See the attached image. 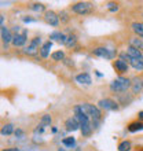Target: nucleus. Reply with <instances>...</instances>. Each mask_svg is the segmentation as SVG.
I'll return each mask as SVG.
<instances>
[{
    "label": "nucleus",
    "mask_w": 143,
    "mask_h": 151,
    "mask_svg": "<svg viewBox=\"0 0 143 151\" xmlns=\"http://www.w3.org/2000/svg\"><path fill=\"white\" fill-rule=\"evenodd\" d=\"M51 45H52L51 40H50V41H46V43L41 45L40 54H41V56H43V58H47V56L50 55V50H51Z\"/></svg>",
    "instance_id": "obj_16"
},
{
    "label": "nucleus",
    "mask_w": 143,
    "mask_h": 151,
    "mask_svg": "<svg viewBox=\"0 0 143 151\" xmlns=\"http://www.w3.org/2000/svg\"><path fill=\"white\" fill-rule=\"evenodd\" d=\"M62 143H64L65 146H68V147H72V146H74L76 140H74V137H65V139L62 140Z\"/></svg>",
    "instance_id": "obj_27"
},
{
    "label": "nucleus",
    "mask_w": 143,
    "mask_h": 151,
    "mask_svg": "<svg viewBox=\"0 0 143 151\" xmlns=\"http://www.w3.org/2000/svg\"><path fill=\"white\" fill-rule=\"evenodd\" d=\"M129 150H131V143H129L128 140L121 142V143L118 144V151H129Z\"/></svg>",
    "instance_id": "obj_24"
},
{
    "label": "nucleus",
    "mask_w": 143,
    "mask_h": 151,
    "mask_svg": "<svg viewBox=\"0 0 143 151\" xmlns=\"http://www.w3.org/2000/svg\"><path fill=\"white\" fill-rule=\"evenodd\" d=\"M140 129H143L142 122H132L128 125V131L129 132H136V131H140Z\"/></svg>",
    "instance_id": "obj_22"
},
{
    "label": "nucleus",
    "mask_w": 143,
    "mask_h": 151,
    "mask_svg": "<svg viewBox=\"0 0 143 151\" xmlns=\"http://www.w3.org/2000/svg\"><path fill=\"white\" fill-rule=\"evenodd\" d=\"M132 92L134 93H139L140 91L143 89V80L142 78H135L132 81Z\"/></svg>",
    "instance_id": "obj_13"
},
{
    "label": "nucleus",
    "mask_w": 143,
    "mask_h": 151,
    "mask_svg": "<svg viewBox=\"0 0 143 151\" xmlns=\"http://www.w3.org/2000/svg\"><path fill=\"white\" fill-rule=\"evenodd\" d=\"M107 6H109V10H110V11H113V12L118 10V6H117L116 3H109Z\"/></svg>",
    "instance_id": "obj_31"
},
{
    "label": "nucleus",
    "mask_w": 143,
    "mask_h": 151,
    "mask_svg": "<svg viewBox=\"0 0 143 151\" xmlns=\"http://www.w3.org/2000/svg\"><path fill=\"white\" fill-rule=\"evenodd\" d=\"M132 30L139 37H143V24L142 22H134V24H132Z\"/></svg>",
    "instance_id": "obj_19"
},
{
    "label": "nucleus",
    "mask_w": 143,
    "mask_h": 151,
    "mask_svg": "<svg viewBox=\"0 0 143 151\" xmlns=\"http://www.w3.org/2000/svg\"><path fill=\"white\" fill-rule=\"evenodd\" d=\"M39 50H41L40 48V37H35V39H32L30 44L25 48V54L26 55H36Z\"/></svg>",
    "instance_id": "obj_4"
},
{
    "label": "nucleus",
    "mask_w": 143,
    "mask_h": 151,
    "mask_svg": "<svg viewBox=\"0 0 143 151\" xmlns=\"http://www.w3.org/2000/svg\"><path fill=\"white\" fill-rule=\"evenodd\" d=\"M51 121H52L51 115H50V114H46V115H43V118H41V125L47 127V125H50V124H51Z\"/></svg>",
    "instance_id": "obj_26"
},
{
    "label": "nucleus",
    "mask_w": 143,
    "mask_h": 151,
    "mask_svg": "<svg viewBox=\"0 0 143 151\" xmlns=\"http://www.w3.org/2000/svg\"><path fill=\"white\" fill-rule=\"evenodd\" d=\"M14 133H15V136L18 139H22V137H24V131H22V129H17Z\"/></svg>",
    "instance_id": "obj_32"
},
{
    "label": "nucleus",
    "mask_w": 143,
    "mask_h": 151,
    "mask_svg": "<svg viewBox=\"0 0 143 151\" xmlns=\"http://www.w3.org/2000/svg\"><path fill=\"white\" fill-rule=\"evenodd\" d=\"M44 21L51 26H58L59 25V15L50 10V11H46V14H44Z\"/></svg>",
    "instance_id": "obj_5"
},
{
    "label": "nucleus",
    "mask_w": 143,
    "mask_h": 151,
    "mask_svg": "<svg viewBox=\"0 0 143 151\" xmlns=\"http://www.w3.org/2000/svg\"><path fill=\"white\" fill-rule=\"evenodd\" d=\"M76 43H77V36L70 33V35L68 36V40H66V44H65V45L69 47V48H72V47H74L76 45Z\"/></svg>",
    "instance_id": "obj_21"
},
{
    "label": "nucleus",
    "mask_w": 143,
    "mask_h": 151,
    "mask_svg": "<svg viewBox=\"0 0 143 151\" xmlns=\"http://www.w3.org/2000/svg\"><path fill=\"white\" fill-rule=\"evenodd\" d=\"M12 132H15L14 131V125H12V124H6V125H3V128H1V135H4V136L11 135Z\"/></svg>",
    "instance_id": "obj_20"
},
{
    "label": "nucleus",
    "mask_w": 143,
    "mask_h": 151,
    "mask_svg": "<svg viewBox=\"0 0 143 151\" xmlns=\"http://www.w3.org/2000/svg\"><path fill=\"white\" fill-rule=\"evenodd\" d=\"M129 45L138 48V50H143V40L138 39V37H132V39L129 40Z\"/></svg>",
    "instance_id": "obj_18"
},
{
    "label": "nucleus",
    "mask_w": 143,
    "mask_h": 151,
    "mask_svg": "<svg viewBox=\"0 0 143 151\" xmlns=\"http://www.w3.org/2000/svg\"><path fill=\"white\" fill-rule=\"evenodd\" d=\"M99 109H105V110H118V103H116L111 99H102L99 100Z\"/></svg>",
    "instance_id": "obj_6"
},
{
    "label": "nucleus",
    "mask_w": 143,
    "mask_h": 151,
    "mask_svg": "<svg viewBox=\"0 0 143 151\" xmlns=\"http://www.w3.org/2000/svg\"><path fill=\"white\" fill-rule=\"evenodd\" d=\"M76 81L80 84H85V85H90L91 84V76L88 73H81V74L76 76Z\"/></svg>",
    "instance_id": "obj_12"
},
{
    "label": "nucleus",
    "mask_w": 143,
    "mask_h": 151,
    "mask_svg": "<svg viewBox=\"0 0 143 151\" xmlns=\"http://www.w3.org/2000/svg\"><path fill=\"white\" fill-rule=\"evenodd\" d=\"M80 129H81V133H83V136H90L92 133L94 125H92V122L83 124V125H80Z\"/></svg>",
    "instance_id": "obj_15"
},
{
    "label": "nucleus",
    "mask_w": 143,
    "mask_h": 151,
    "mask_svg": "<svg viewBox=\"0 0 143 151\" xmlns=\"http://www.w3.org/2000/svg\"><path fill=\"white\" fill-rule=\"evenodd\" d=\"M80 109H81V111H83L84 114L87 115V117H90V118H91L92 121H95V122H98V121L100 119V117H102L99 109L96 107V106H94V104H91V103L80 104Z\"/></svg>",
    "instance_id": "obj_2"
},
{
    "label": "nucleus",
    "mask_w": 143,
    "mask_h": 151,
    "mask_svg": "<svg viewBox=\"0 0 143 151\" xmlns=\"http://www.w3.org/2000/svg\"><path fill=\"white\" fill-rule=\"evenodd\" d=\"M12 37L14 36L10 33V30L6 26H1V40H3L4 45H8L10 43H12Z\"/></svg>",
    "instance_id": "obj_11"
},
{
    "label": "nucleus",
    "mask_w": 143,
    "mask_h": 151,
    "mask_svg": "<svg viewBox=\"0 0 143 151\" xmlns=\"http://www.w3.org/2000/svg\"><path fill=\"white\" fill-rule=\"evenodd\" d=\"M32 10H35V11H43L44 6L40 3H35V4H32Z\"/></svg>",
    "instance_id": "obj_30"
},
{
    "label": "nucleus",
    "mask_w": 143,
    "mask_h": 151,
    "mask_svg": "<svg viewBox=\"0 0 143 151\" xmlns=\"http://www.w3.org/2000/svg\"><path fill=\"white\" fill-rule=\"evenodd\" d=\"M26 37H28L26 32L14 35V37H12V45H14V47H21V45H24V44L26 43Z\"/></svg>",
    "instance_id": "obj_7"
},
{
    "label": "nucleus",
    "mask_w": 143,
    "mask_h": 151,
    "mask_svg": "<svg viewBox=\"0 0 143 151\" xmlns=\"http://www.w3.org/2000/svg\"><path fill=\"white\" fill-rule=\"evenodd\" d=\"M0 22H1V26H4V15H0Z\"/></svg>",
    "instance_id": "obj_34"
},
{
    "label": "nucleus",
    "mask_w": 143,
    "mask_h": 151,
    "mask_svg": "<svg viewBox=\"0 0 143 151\" xmlns=\"http://www.w3.org/2000/svg\"><path fill=\"white\" fill-rule=\"evenodd\" d=\"M138 115H139V119H140V121H143V111H140Z\"/></svg>",
    "instance_id": "obj_36"
},
{
    "label": "nucleus",
    "mask_w": 143,
    "mask_h": 151,
    "mask_svg": "<svg viewBox=\"0 0 143 151\" xmlns=\"http://www.w3.org/2000/svg\"><path fill=\"white\" fill-rule=\"evenodd\" d=\"M51 58L54 60H64L65 59V52L64 51H55V52H52Z\"/></svg>",
    "instance_id": "obj_23"
},
{
    "label": "nucleus",
    "mask_w": 143,
    "mask_h": 151,
    "mask_svg": "<svg viewBox=\"0 0 143 151\" xmlns=\"http://www.w3.org/2000/svg\"><path fill=\"white\" fill-rule=\"evenodd\" d=\"M62 36H64V33H61V32H52L51 36H50V39L56 40L58 43H61V40H62Z\"/></svg>",
    "instance_id": "obj_25"
},
{
    "label": "nucleus",
    "mask_w": 143,
    "mask_h": 151,
    "mask_svg": "<svg viewBox=\"0 0 143 151\" xmlns=\"http://www.w3.org/2000/svg\"><path fill=\"white\" fill-rule=\"evenodd\" d=\"M131 65L135 70H142L143 69V58H132Z\"/></svg>",
    "instance_id": "obj_17"
},
{
    "label": "nucleus",
    "mask_w": 143,
    "mask_h": 151,
    "mask_svg": "<svg viewBox=\"0 0 143 151\" xmlns=\"http://www.w3.org/2000/svg\"><path fill=\"white\" fill-rule=\"evenodd\" d=\"M65 127H66V129L68 131H77L80 128V122L77 121V118L76 117H70V118L66 119V122H65Z\"/></svg>",
    "instance_id": "obj_9"
},
{
    "label": "nucleus",
    "mask_w": 143,
    "mask_h": 151,
    "mask_svg": "<svg viewBox=\"0 0 143 151\" xmlns=\"http://www.w3.org/2000/svg\"><path fill=\"white\" fill-rule=\"evenodd\" d=\"M113 66H114L116 72L120 73V74H123V73L128 72V63H127V62H124V60H121L120 58H118L117 60H114Z\"/></svg>",
    "instance_id": "obj_8"
},
{
    "label": "nucleus",
    "mask_w": 143,
    "mask_h": 151,
    "mask_svg": "<svg viewBox=\"0 0 143 151\" xmlns=\"http://www.w3.org/2000/svg\"><path fill=\"white\" fill-rule=\"evenodd\" d=\"M24 21H25V22H32V18H24Z\"/></svg>",
    "instance_id": "obj_37"
},
{
    "label": "nucleus",
    "mask_w": 143,
    "mask_h": 151,
    "mask_svg": "<svg viewBox=\"0 0 143 151\" xmlns=\"http://www.w3.org/2000/svg\"><path fill=\"white\" fill-rule=\"evenodd\" d=\"M43 131H44V125H41V124H40L39 128H36V129H35L36 133H43Z\"/></svg>",
    "instance_id": "obj_33"
},
{
    "label": "nucleus",
    "mask_w": 143,
    "mask_h": 151,
    "mask_svg": "<svg viewBox=\"0 0 143 151\" xmlns=\"http://www.w3.org/2000/svg\"><path fill=\"white\" fill-rule=\"evenodd\" d=\"M91 7H92L91 3H88V1H80V3H74V4H73V6H72V10H73L76 14L83 15V14L90 12Z\"/></svg>",
    "instance_id": "obj_3"
},
{
    "label": "nucleus",
    "mask_w": 143,
    "mask_h": 151,
    "mask_svg": "<svg viewBox=\"0 0 143 151\" xmlns=\"http://www.w3.org/2000/svg\"><path fill=\"white\" fill-rule=\"evenodd\" d=\"M127 54L131 56V58H143L142 51H140V50H138V48H135V47H131V45H128Z\"/></svg>",
    "instance_id": "obj_14"
},
{
    "label": "nucleus",
    "mask_w": 143,
    "mask_h": 151,
    "mask_svg": "<svg viewBox=\"0 0 143 151\" xmlns=\"http://www.w3.org/2000/svg\"><path fill=\"white\" fill-rule=\"evenodd\" d=\"M132 85L131 80L125 78V77H118L116 78L113 83L110 84V89L116 93H123V92H127V89Z\"/></svg>",
    "instance_id": "obj_1"
},
{
    "label": "nucleus",
    "mask_w": 143,
    "mask_h": 151,
    "mask_svg": "<svg viewBox=\"0 0 143 151\" xmlns=\"http://www.w3.org/2000/svg\"><path fill=\"white\" fill-rule=\"evenodd\" d=\"M120 59L121 60H124V62H127V63H131V56L128 55L127 52H123V54H120Z\"/></svg>",
    "instance_id": "obj_28"
},
{
    "label": "nucleus",
    "mask_w": 143,
    "mask_h": 151,
    "mask_svg": "<svg viewBox=\"0 0 143 151\" xmlns=\"http://www.w3.org/2000/svg\"><path fill=\"white\" fill-rule=\"evenodd\" d=\"M3 151H20L18 148H6V150H3Z\"/></svg>",
    "instance_id": "obj_35"
},
{
    "label": "nucleus",
    "mask_w": 143,
    "mask_h": 151,
    "mask_svg": "<svg viewBox=\"0 0 143 151\" xmlns=\"http://www.w3.org/2000/svg\"><path fill=\"white\" fill-rule=\"evenodd\" d=\"M94 55H96V56H100V58H106V59H110L111 56V52L107 50V48H105V47H98V48H95L94 50Z\"/></svg>",
    "instance_id": "obj_10"
},
{
    "label": "nucleus",
    "mask_w": 143,
    "mask_h": 151,
    "mask_svg": "<svg viewBox=\"0 0 143 151\" xmlns=\"http://www.w3.org/2000/svg\"><path fill=\"white\" fill-rule=\"evenodd\" d=\"M59 18H61V21H62V22H65V24H66V22H69V15H68V12H66V11H61L59 12Z\"/></svg>",
    "instance_id": "obj_29"
}]
</instances>
